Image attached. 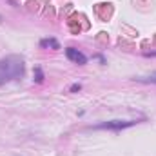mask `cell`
<instances>
[{
  "label": "cell",
  "mask_w": 156,
  "mask_h": 156,
  "mask_svg": "<svg viewBox=\"0 0 156 156\" xmlns=\"http://www.w3.org/2000/svg\"><path fill=\"white\" fill-rule=\"evenodd\" d=\"M24 75V60L16 55H9L0 60V83L16 80Z\"/></svg>",
  "instance_id": "6da1fadb"
},
{
  "label": "cell",
  "mask_w": 156,
  "mask_h": 156,
  "mask_svg": "<svg viewBox=\"0 0 156 156\" xmlns=\"http://www.w3.org/2000/svg\"><path fill=\"white\" fill-rule=\"evenodd\" d=\"M136 122L134 120H111V122H104V123H98L94 125V129H109V131H122L125 127H131L134 125Z\"/></svg>",
  "instance_id": "7a4b0ae2"
},
{
  "label": "cell",
  "mask_w": 156,
  "mask_h": 156,
  "mask_svg": "<svg viewBox=\"0 0 156 156\" xmlns=\"http://www.w3.org/2000/svg\"><path fill=\"white\" fill-rule=\"evenodd\" d=\"M66 55H67V58H69L71 62H75L78 66H85V64H87V56H85L83 53H80L78 49H75V47H67V49H66Z\"/></svg>",
  "instance_id": "3957f363"
},
{
  "label": "cell",
  "mask_w": 156,
  "mask_h": 156,
  "mask_svg": "<svg viewBox=\"0 0 156 156\" xmlns=\"http://www.w3.org/2000/svg\"><path fill=\"white\" fill-rule=\"evenodd\" d=\"M40 45H42V47H53V49H58V42H56L55 38L42 40V42H40Z\"/></svg>",
  "instance_id": "277c9868"
},
{
  "label": "cell",
  "mask_w": 156,
  "mask_h": 156,
  "mask_svg": "<svg viewBox=\"0 0 156 156\" xmlns=\"http://www.w3.org/2000/svg\"><path fill=\"white\" fill-rule=\"evenodd\" d=\"M35 80H37L38 83H42V82H44V75H42V69H40V67H37V69H35Z\"/></svg>",
  "instance_id": "5b68a950"
},
{
  "label": "cell",
  "mask_w": 156,
  "mask_h": 156,
  "mask_svg": "<svg viewBox=\"0 0 156 156\" xmlns=\"http://www.w3.org/2000/svg\"><path fill=\"white\" fill-rule=\"evenodd\" d=\"M136 80H140V82H151V83H156V73H153L151 76H147V78H136Z\"/></svg>",
  "instance_id": "8992f818"
},
{
  "label": "cell",
  "mask_w": 156,
  "mask_h": 156,
  "mask_svg": "<svg viewBox=\"0 0 156 156\" xmlns=\"http://www.w3.org/2000/svg\"><path fill=\"white\" fill-rule=\"evenodd\" d=\"M80 87H82L80 83H73V85H71V93H76V91H80Z\"/></svg>",
  "instance_id": "52a82bcc"
}]
</instances>
